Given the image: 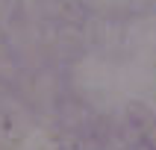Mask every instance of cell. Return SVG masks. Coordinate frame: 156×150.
Returning <instances> with one entry per match:
<instances>
[]
</instances>
